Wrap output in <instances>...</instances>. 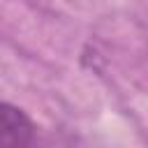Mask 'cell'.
Returning a JSON list of instances; mask_svg holds the SVG:
<instances>
[{"label":"cell","mask_w":148,"mask_h":148,"mask_svg":"<svg viewBox=\"0 0 148 148\" xmlns=\"http://www.w3.org/2000/svg\"><path fill=\"white\" fill-rule=\"evenodd\" d=\"M37 127L30 116L7 102H0V148H35Z\"/></svg>","instance_id":"6da1fadb"}]
</instances>
